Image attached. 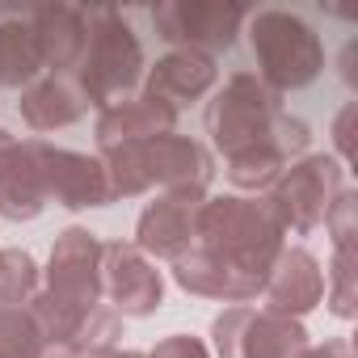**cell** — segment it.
I'll list each match as a JSON object with an SVG mask.
<instances>
[{
    "instance_id": "obj_7",
    "label": "cell",
    "mask_w": 358,
    "mask_h": 358,
    "mask_svg": "<svg viewBox=\"0 0 358 358\" xmlns=\"http://www.w3.org/2000/svg\"><path fill=\"white\" fill-rule=\"evenodd\" d=\"M211 345L215 358H299L312 341L303 320L236 303L211 320Z\"/></svg>"
},
{
    "instance_id": "obj_3",
    "label": "cell",
    "mask_w": 358,
    "mask_h": 358,
    "mask_svg": "<svg viewBox=\"0 0 358 358\" xmlns=\"http://www.w3.org/2000/svg\"><path fill=\"white\" fill-rule=\"evenodd\" d=\"M282 245H287L282 228L270 215V207H266L262 194L257 199H249V194L207 199L203 211H199L194 249H203L207 257H215L232 274L266 282V270L274 266V257H278Z\"/></svg>"
},
{
    "instance_id": "obj_21",
    "label": "cell",
    "mask_w": 358,
    "mask_h": 358,
    "mask_svg": "<svg viewBox=\"0 0 358 358\" xmlns=\"http://www.w3.org/2000/svg\"><path fill=\"white\" fill-rule=\"evenodd\" d=\"M324 303L337 320L358 316V249H337L324 270Z\"/></svg>"
},
{
    "instance_id": "obj_20",
    "label": "cell",
    "mask_w": 358,
    "mask_h": 358,
    "mask_svg": "<svg viewBox=\"0 0 358 358\" xmlns=\"http://www.w3.org/2000/svg\"><path fill=\"white\" fill-rule=\"evenodd\" d=\"M43 291V270L26 249H0V308H26Z\"/></svg>"
},
{
    "instance_id": "obj_1",
    "label": "cell",
    "mask_w": 358,
    "mask_h": 358,
    "mask_svg": "<svg viewBox=\"0 0 358 358\" xmlns=\"http://www.w3.org/2000/svg\"><path fill=\"white\" fill-rule=\"evenodd\" d=\"M203 122L224 160L253 148H278L287 160H299L312 143V127L287 114L282 93H274L257 72H232L224 89L207 101Z\"/></svg>"
},
{
    "instance_id": "obj_18",
    "label": "cell",
    "mask_w": 358,
    "mask_h": 358,
    "mask_svg": "<svg viewBox=\"0 0 358 358\" xmlns=\"http://www.w3.org/2000/svg\"><path fill=\"white\" fill-rule=\"evenodd\" d=\"M47 207L43 182H38V164L30 152V139H13L0 152V220L9 224H30Z\"/></svg>"
},
{
    "instance_id": "obj_19",
    "label": "cell",
    "mask_w": 358,
    "mask_h": 358,
    "mask_svg": "<svg viewBox=\"0 0 358 358\" xmlns=\"http://www.w3.org/2000/svg\"><path fill=\"white\" fill-rule=\"evenodd\" d=\"M38 76H43V51L30 13H5L0 17V89L22 93Z\"/></svg>"
},
{
    "instance_id": "obj_27",
    "label": "cell",
    "mask_w": 358,
    "mask_h": 358,
    "mask_svg": "<svg viewBox=\"0 0 358 358\" xmlns=\"http://www.w3.org/2000/svg\"><path fill=\"white\" fill-rule=\"evenodd\" d=\"M85 358H148L143 350H118V345H110V350H97V354H85Z\"/></svg>"
},
{
    "instance_id": "obj_5",
    "label": "cell",
    "mask_w": 358,
    "mask_h": 358,
    "mask_svg": "<svg viewBox=\"0 0 358 358\" xmlns=\"http://www.w3.org/2000/svg\"><path fill=\"white\" fill-rule=\"evenodd\" d=\"M249 43L257 59V76L274 93L308 89L324 72V43L320 34L287 9H257L249 13Z\"/></svg>"
},
{
    "instance_id": "obj_8",
    "label": "cell",
    "mask_w": 358,
    "mask_h": 358,
    "mask_svg": "<svg viewBox=\"0 0 358 358\" xmlns=\"http://www.w3.org/2000/svg\"><path fill=\"white\" fill-rule=\"evenodd\" d=\"M245 22H249V9L220 5V0H169V5L152 9V26L173 51H199L211 59L215 51L236 47V34L245 30Z\"/></svg>"
},
{
    "instance_id": "obj_9",
    "label": "cell",
    "mask_w": 358,
    "mask_h": 358,
    "mask_svg": "<svg viewBox=\"0 0 358 358\" xmlns=\"http://www.w3.org/2000/svg\"><path fill=\"white\" fill-rule=\"evenodd\" d=\"M43 291L76 312L101 308V236L72 224L55 236L47 270H43Z\"/></svg>"
},
{
    "instance_id": "obj_17",
    "label": "cell",
    "mask_w": 358,
    "mask_h": 358,
    "mask_svg": "<svg viewBox=\"0 0 358 358\" xmlns=\"http://www.w3.org/2000/svg\"><path fill=\"white\" fill-rule=\"evenodd\" d=\"M177 131V110L164 106L160 97L152 93H135L110 110L97 114V148H110V143H139V139H152V135H169Z\"/></svg>"
},
{
    "instance_id": "obj_26",
    "label": "cell",
    "mask_w": 358,
    "mask_h": 358,
    "mask_svg": "<svg viewBox=\"0 0 358 358\" xmlns=\"http://www.w3.org/2000/svg\"><path fill=\"white\" fill-rule=\"evenodd\" d=\"M299 358H354V341L350 337H333L324 345H308Z\"/></svg>"
},
{
    "instance_id": "obj_14",
    "label": "cell",
    "mask_w": 358,
    "mask_h": 358,
    "mask_svg": "<svg viewBox=\"0 0 358 358\" xmlns=\"http://www.w3.org/2000/svg\"><path fill=\"white\" fill-rule=\"evenodd\" d=\"M30 26L43 51V76H72L85 43H89V9L76 5H38L30 9Z\"/></svg>"
},
{
    "instance_id": "obj_4",
    "label": "cell",
    "mask_w": 358,
    "mask_h": 358,
    "mask_svg": "<svg viewBox=\"0 0 358 358\" xmlns=\"http://www.w3.org/2000/svg\"><path fill=\"white\" fill-rule=\"evenodd\" d=\"M143 72H148L143 43L131 30V22L118 9H89V43H85V55L72 72L89 110L101 114V110L135 97Z\"/></svg>"
},
{
    "instance_id": "obj_25",
    "label": "cell",
    "mask_w": 358,
    "mask_h": 358,
    "mask_svg": "<svg viewBox=\"0 0 358 358\" xmlns=\"http://www.w3.org/2000/svg\"><path fill=\"white\" fill-rule=\"evenodd\" d=\"M354 118H358V101H350L341 114H337V122H333V148H337V164L341 169H350L354 164Z\"/></svg>"
},
{
    "instance_id": "obj_16",
    "label": "cell",
    "mask_w": 358,
    "mask_h": 358,
    "mask_svg": "<svg viewBox=\"0 0 358 358\" xmlns=\"http://www.w3.org/2000/svg\"><path fill=\"white\" fill-rule=\"evenodd\" d=\"M17 114L30 131L47 135V131H64L80 122L89 114V101L72 76H38L34 85L17 93Z\"/></svg>"
},
{
    "instance_id": "obj_15",
    "label": "cell",
    "mask_w": 358,
    "mask_h": 358,
    "mask_svg": "<svg viewBox=\"0 0 358 358\" xmlns=\"http://www.w3.org/2000/svg\"><path fill=\"white\" fill-rule=\"evenodd\" d=\"M220 80V68L211 55H199V51H169L160 55L148 72H143V93L160 97L164 106H173L182 114L186 106L203 101Z\"/></svg>"
},
{
    "instance_id": "obj_28",
    "label": "cell",
    "mask_w": 358,
    "mask_h": 358,
    "mask_svg": "<svg viewBox=\"0 0 358 358\" xmlns=\"http://www.w3.org/2000/svg\"><path fill=\"white\" fill-rule=\"evenodd\" d=\"M354 51H358V43H350V47H345V68H341V76H345V85H350V89L358 85V80H354Z\"/></svg>"
},
{
    "instance_id": "obj_13",
    "label": "cell",
    "mask_w": 358,
    "mask_h": 358,
    "mask_svg": "<svg viewBox=\"0 0 358 358\" xmlns=\"http://www.w3.org/2000/svg\"><path fill=\"white\" fill-rule=\"evenodd\" d=\"M262 299H266L270 312H282V316H295V320H303L312 308H320V299H324V270H320L316 253L303 249V245H282L274 266L266 270Z\"/></svg>"
},
{
    "instance_id": "obj_22",
    "label": "cell",
    "mask_w": 358,
    "mask_h": 358,
    "mask_svg": "<svg viewBox=\"0 0 358 358\" xmlns=\"http://www.w3.org/2000/svg\"><path fill=\"white\" fill-rule=\"evenodd\" d=\"M43 345L30 308H0V358H38Z\"/></svg>"
},
{
    "instance_id": "obj_24",
    "label": "cell",
    "mask_w": 358,
    "mask_h": 358,
    "mask_svg": "<svg viewBox=\"0 0 358 358\" xmlns=\"http://www.w3.org/2000/svg\"><path fill=\"white\" fill-rule=\"evenodd\" d=\"M148 358H211V350L194 333H169L148 350Z\"/></svg>"
},
{
    "instance_id": "obj_23",
    "label": "cell",
    "mask_w": 358,
    "mask_h": 358,
    "mask_svg": "<svg viewBox=\"0 0 358 358\" xmlns=\"http://www.w3.org/2000/svg\"><path fill=\"white\" fill-rule=\"evenodd\" d=\"M324 232L333 241V253L337 249H358V194L350 186L333 199V207L324 215Z\"/></svg>"
},
{
    "instance_id": "obj_12",
    "label": "cell",
    "mask_w": 358,
    "mask_h": 358,
    "mask_svg": "<svg viewBox=\"0 0 358 358\" xmlns=\"http://www.w3.org/2000/svg\"><path fill=\"white\" fill-rule=\"evenodd\" d=\"M207 194L194 190H160L135 220V249L152 262H177L194 249L199 236V211Z\"/></svg>"
},
{
    "instance_id": "obj_10",
    "label": "cell",
    "mask_w": 358,
    "mask_h": 358,
    "mask_svg": "<svg viewBox=\"0 0 358 358\" xmlns=\"http://www.w3.org/2000/svg\"><path fill=\"white\" fill-rule=\"evenodd\" d=\"M34 164H38V182H43V199L64 207V211H97L110 207V182L97 156L89 152H72V148H55L47 139H30Z\"/></svg>"
},
{
    "instance_id": "obj_2",
    "label": "cell",
    "mask_w": 358,
    "mask_h": 358,
    "mask_svg": "<svg viewBox=\"0 0 358 358\" xmlns=\"http://www.w3.org/2000/svg\"><path fill=\"white\" fill-rule=\"evenodd\" d=\"M106 169L110 199H139L148 190H194L207 194L215 182V156L190 135H152L139 143H110L97 148Z\"/></svg>"
},
{
    "instance_id": "obj_6",
    "label": "cell",
    "mask_w": 358,
    "mask_h": 358,
    "mask_svg": "<svg viewBox=\"0 0 358 358\" xmlns=\"http://www.w3.org/2000/svg\"><path fill=\"white\" fill-rule=\"evenodd\" d=\"M341 190H345V169L324 152H303L274 177V186L262 199L278 220L282 236H312Z\"/></svg>"
},
{
    "instance_id": "obj_11",
    "label": "cell",
    "mask_w": 358,
    "mask_h": 358,
    "mask_svg": "<svg viewBox=\"0 0 358 358\" xmlns=\"http://www.w3.org/2000/svg\"><path fill=\"white\" fill-rule=\"evenodd\" d=\"M101 299L122 320L156 316L164 303V274L135 241H101Z\"/></svg>"
}]
</instances>
